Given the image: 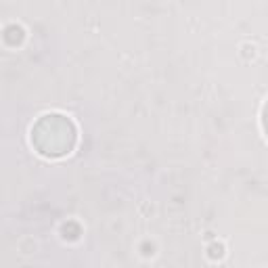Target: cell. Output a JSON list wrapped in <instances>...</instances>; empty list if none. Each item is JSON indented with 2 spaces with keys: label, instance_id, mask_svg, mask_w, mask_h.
<instances>
[{
  "label": "cell",
  "instance_id": "1",
  "mask_svg": "<svg viewBox=\"0 0 268 268\" xmlns=\"http://www.w3.org/2000/svg\"><path fill=\"white\" fill-rule=\"evenodd\" d=\"M78 142L75 124L61 113H46L32 126V145L42 157L59 159L69 155Z\"/></svg>",
  "mask_w": 268,
  "mask_h": 268
},
{
  "label": "cell",
  "instance_id": "2",
  "mask_svg": "<svg viewBox=\"0 0 268 268\" xmlns=\"http://www.w3.org/2000/svg\"><path fill=\"white\" fill-rule=\"evenodd\" d=\"M2 42L8 48H19L25 42V30L19 23H8L2 32Z\"/></svg>",
  "mask_w": 268,
  "mask_h": 268
},
{
  "label": "cell",
  "instance_id": "3",
  "mask_svg": "<svg viewBox=\"0 0 268 268\" xmlns=\"http://www.w3.org/2000/svg\"><path fill=\"white\" fill-rule=\"evenodd\" d=\"M84 234V229L78 220H67L61 224V237L65 241H78Z\"/></svg>",
  "mask_w": 268,
  "mask_h": 268
},
{
  "label": "cell",
  "instance_id": "4",
  "mask_svg": "<svg viewBox=\"0 0 268 268\" xmlns=\"http://www.w3.org/2000/svg\"><path fill=\"white\" fill-rule=\"evenodd\" d=\"M226 254V247H224V243L220 241H214V243H209L207 245V258L212 260V262H218V260H222Z\"/></svg>",
  "mask_w": 268,
  "mask_h": 268
},
{
  "label": "cell",
  "instance_id": "5",
  "mask_svg": "<svg viewBox=\"0 0 268 268\" xmlns=\"http://www.w3.org/2000/svg\"><path fill=\"white\" fill-rule=\"evenodd\" d=\"M138 249H140V254L145 256V258H151V256H155V243H151V241H142Z\"/></svg>",
  "mask_w": 268,
  "mask_h": 268
},
{
  "label": "cell",
  "instance_id": "6",
  "mask_svg": "<svg viewBox=\"0 0 268 268\" xmlns=\"http://www.w3.org/2000/svg\"><path fill=\"white\" fill-rule=\"evenodd\" d=\"M241 57L245 59V61L254 59V57H256V46H254V44H243V46H241Z\"/></svg>",
  "mask_w": 268,
  "mask_h": 268
}]
</instances>
